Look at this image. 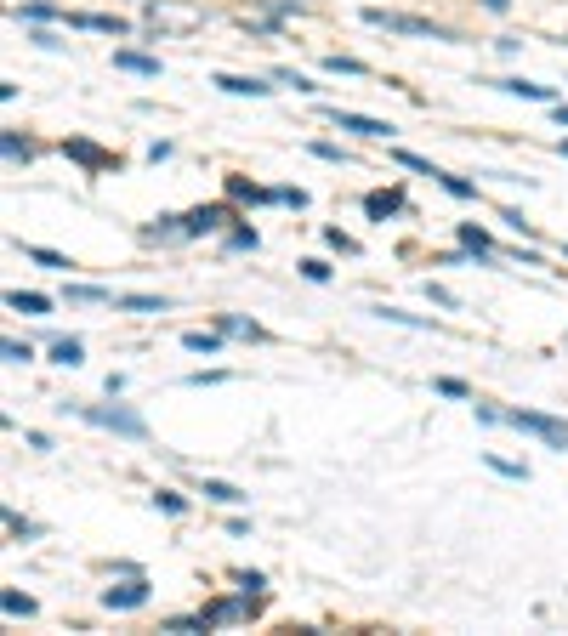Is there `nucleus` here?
Masks as SVG:
<instances>
[{"label": "nucleus", "mask_w": 568, "mask_h": 636, "mask_svg": "<svg viewBox=\"0 0 568 636\" xmlns=\"http://www.w3.org/2000/svg\"><path fill=\"white\" fill-rule=\"evenodd\" d=\"M69 301H108V290H97V284H69Z\"/></svg>", "instance_id": "nucleus-21"}, {"label": "nucleus", "mask_w": 568, "mask_h": 636, "mask_svg": "<svg viewBox=\"0 0 568 636\" xmlns=\"http://www.w3.org/2000/svg\"><path fill=\"white\" fill-rule=\"evenodd\" d=\"M483 6H489V12H506V6H512V0H483Z\"/></svg>", "instance_id": "nucleus-27"}, {"label": "nucleus", "mask_w": 568, "mask_h": 636, "mask_svg": "<svg viewBox=\"0 0 568 636\" xmlns=\"http://www.w3.org/2000/svg\"><path fill=\"white\" fill-rule=\"evenodd\" d=\"M154 500H160L165 512H182V506H188V500H182V495H171V489H160V495H154Z\"/></svg>", "instance_id": "nucleus-26"}, {"label": "nucleus", "mask_w": 568, "mask_h": 636, "mask_svg": "<svg viewBox=\"0 0 568 636\" xmlns=\"http://www.w3.org/2000/svg\"><path fill=\"white\" fill-rule=\"evenodd\" d=\"M199 23H205V12H199V6H165V0H154V6H148V29H177V35H188V29H199Z\"/></svg>", "instance_id": "nucleus-2"}, {"label": "nucleus", "mask_w": 568, "mask_h": 636, "mask_svg": "<svg viewBox=\"0 0 568 636\" xmlns=\"http://www.w3.org/2000/svg\"><path fill=\"white\" fill-rule=\"evenodd\" d=\"M500 91H512V97H529V103H546V97H551L546 86H529V80H500Z\"/></svg>", "instance_id": "nucleus-11"}, {"label": "nucleus", "mask_w": 568, "mask_h": 636, "mask_svg": "<svg viewBox=\"0 0 568 636\" xmlns=\"http://www.w3.org/2000/svg\"><path fill=\"white\" fill-rule=\"evenodd\" d=\"M483 421H506L517 426V432H534V438H546L551 449H568V426L551 421V415H523V409H506V415H495V409H478Z\"/></svg>", "instance_id": "nucleus-1"}, {"label": "nucleus", "mask_w": 568, "mask_h": 636, "mask_svg": "<svg viewBox=\"0 0 568 636\" xmlns=\"http://www.w3.org/2000/svg\"><path fill=\"white\" fill-rule=\"evenodd\" d=\"M74 23H80V29H103V35H125L120 18H91V12H86V18H74Z\"/></svg>", "instance_id": "nucleus-15"}, {"label": "nucleus", "mask_w": 568, "mask_h": 636, "mask_svg": "<svg viewBox=\"0 0 568 636\" xmlns=\"http://www.w3.org/2000/svg\"><path fill=\"white\" fill-rule=\"evenodd\" d=\"M364 18H370L375 29H398V35H426V40H455V35H449V29H432V23H426V18H398V12H375V6H370V12H364Z\"/></svg>", "instance_id": "nucleus-4"}, {"label": "nucleus", "mask_w": 568, "mask_h": 636, "mask_svg": "<svg viewBox=\"0 0 568 636\" xmlns=\"http://www.w3.org/2000/svg\"><path fill=\"white\" fill-rule=\"evenodd\" d=\"M364 205H370V216H392L398 205H404V199H398V194H370Z\"/></svg>", "instance_id": "nucleus-16"}, {"label": "nucleus", "mask_w": 568, "mask_h": 636, "mask_svg": "<svg viewBox=\"0 0 568 636\" xmlns=\"http://www.w3.org/2000/svg\"><path fill=\"white\" fill-rule=\"evenodd\" d=\"M6 307H12V313H46L52 301L35 296V290H12V296H6Z\"/></svg>", "instance_id": "nucleus-9"}, {"label": "nucleus", "mask_w": 568, "mask_h": 636, "mask_svg": "<svg viewBox=\"0 0 568 636\" xmlns=\"http://www.w3.org/2000/svg\"><path fill=\"white\" fill-rule=\"evenodd\" d=\"M6 614H12V619H29V614H35V597H23V591H6Z\"/></svg>", "instance_id": "nucleus-13"}, {"label": "nucleus", "mask_w": 568, "mask_h": 636, "mask_svg": "<svg viewBox=\"0 0 568 636\" xmlns=\"http://www.w3.org/2000/svg\"><path fill=\"white\" fill-rule=\"evenodd\" d=\"M438 182H444V188H449L455 199H472V194H478V188H472L466 177H444V171H438Z\"/></svg>", "instance_id": "nucleus-19"}, {"label": "nucleus", "mask_w": 568, "mask_h": 636, "mask_svg": "<svg viewBox=\"0 0 568 636\" xmlns=\"http://www.w3.org/2000/svg\"><path fill=\"white\" fill-rule=\"evenodd\" d=\"M29 256H35L40 267H69V262H63V256H57V250H29Z\"/></svg>", "instance_id": "nucleus-24"}, {"label": "nucleus", "mask_w": 568, "mask_h": 636, "mask_svg": "<svg viewBox=\"0 0 568 636\" xmlns=\"http://www.w3.org/2000/svg\"><path fill=\"white\" fill-rule=\"evenodd\" d=\"M330 120L341 125V131H358V137H370V142H381V137H392V125H381V120H364V114H330Z\"/></svg>", "instance_id": "nucleus-6"}, {"label": "nucleus", "mask_w": 568, "mask_h": 636, "mask_svg": "<svg viewBox=\"0 0 568 636\" xmlns=\"http://www.w3.org/2000/svg\"><path fill=\"white\" fill-rule=\"evenodd\" d=\"M216 222H222V211H194L182 222V233H205V228H216Z\"/></svg>", "instance_id": "nucleus-14"}, {"label": "nucleus", "mask_w": 568, "mask_h": 636, "mask_svg": "<svg viewBox=\"0 0 568 636\" xmlns=\"http://www.w3.org/2000/svg\"><path fill=\"white\" fill-rule=\"evenodd\" d=\"M222 330H228V336H245V341H256V336H262V330H256V324H250V318H228V324H222Z\"/></svg>", "instance_id": "nucleus-22"}, {"label": "nucleus", "mask_w": 568, "mask_h": 636, "mask_svg": "<svg viewBox=\"0 0 568 636\" xmlns=\"http://www.w3.org/2000/svg\"><path fill=\"white\" fill-rule=\"evenodd\" d=\"M120 307H131V313H165V301H154V296H120Z\"/></svg>", "instance_id": "nucleus-17"}, {"label": "nucleus", "mask_w": 568, "mask_h": 636, "mask_svg": "<svg viewBox=\"0 0 568 636\" xmlns=\"http://www.w3.org/2000/svg\"><path fill=\"white\" fill-rule=\"evenodd\" d=\"M182 347H188V353H216V336H211V330H188Z\"/></svg>", "instance_id": "nucleus-12"}, {"label": "nucleus", "mask_w": 568, "mask_h": 636, "mask_svg": "<svg viewBox=\"0 0 568 636\" xmlns=\"http://www.w3.org/2000/svg\"><path fill=\"white\" fill-rule=\"evenodd\" d=\"M52 358H57V364H69V370H74V364H80V358H86V353H80V341H57V347H52Z\"/></svg>", "instance_id": "nucleus-18"}, {"label": "nucleus", "mask_w": 568, "mask_h": 636, "mask_svg": "<svg viewBox=\"0 0 568 636\" xmlns=\"http://www.w3.org/2000/svg\"><path fill=\"white\" fill-rule=\"evenodd\" d=\"M86 421L114 426V432H125V438H148V421H142V415H131V409H120V404H91Z\"/></svg>", "instance_id": "nucleus-3"}, {"label": "nucleus", "mask_w": 568, "mask_h": 636, "mask_svg": "<svg viewBox=\"0 0 568 636\" xmlns=\"http://www.w3.org/2000/svg\"><path fill=\"white\" fill-rule=\"evenodd\" d=\"M6 159L18 165V159H29V142H18V137H6Z\"/></svg>", "instance_id": "nucleus-23"}, {"label": "nucleus", "mask_w": 568, "mask_h": 636, "mask_svg": "<svg viewBox=\"0 0 568 636\" xmlns=\"http://www.w3.org/2000/svg\"><path fill=\"white\" fill-rule=\"evenodd\" d=\"M557 120H563V125H568V103H563V108H557Z\"/></svg>", "instance_id": "nucleus-28"}, {"label": "nucleus", "mask_w": 568, "mask_h": 636, "mask_svg": "<svg viewBox=\"0 0 568 636\" xmlns=\"http://www.w3.org/2000/svg\"><path fill=\"white\" fill-rule=\"evenodd\" d=\"M557 154H568V142H557Z\"/></svg>", "instance_id": "nucleus-29"}, {"label": "nucleus", "mask_w": 568, "mask_h": 636, "mask_svg": "<svg viewBox=\"0 0 568 636\" xmlns=\"http://www.w3.org/2000/svg\"><path fill=\"white\" fill-rule=\"evenodd\" d=\"M205 500H216V506H239V489H233V483H216V477H205Z\"/></svg>", "instance_id": "nucleus-10"}, {"label": "nucleus", "mask_w": 568, "mask_h": 636, "mask_svg": "<svg viewBox=\"0 0 568 636\" xmlns=\"http://www.w3.org/2000/svg\"><path fill=\"white\" fill-rule=\"evenodd\" d=\"M461 245H466V250H478V256H483V250H489V233H478L472 222H466V228H461Z\"/></svg>", "instance_id": "nucleus-20"}, {"label": "nucleus", "mask_w": 568, "mask_h": 636, "mask_svg": "<svg viewBox=\"0 0 568 636\" xmlns=\"http://www.w3.org/2000/svg\"><path fill=\"white\" fill-rule=\"evenodd\" d=\"M148 602V585L142 580H125V585H108L103 591V608H142Z\"/></svg>", "instance_id": "nucleus-5"}, {"label": "nucleus", "mask_w": 568, "mask_h": 636, "mask_svg": "<svg viewBox=\"0 0 568 636\" xmlns=\"http://www.w3.org/2000/svg\"><path fill=\"white\" fill-rule=\"evenodd\" d=\"M438 392H449V398H466V381H455V375H444V381H438Z\"/></svg>", "instance_id": "nucleus-25"}, {"label": "nucleus", "mask_w": 568, "mask_h": 636, "mask_svg": "<svg viewBox=\"0 0 568 636\" xmlns=\"http://www.w3.org/2000/svg\"><path fill=\"white\" fill-rule=\"evenodd\" d=\"M114 69H125V74H160V57H142V52H114Z\"/></svg>", "instance_id": "nucleus-7"}, {"label": "nucleus", "mask_w": 568, "mask_h": 636, "mask_svg": "<svg viewBox=\"0 0 568 636\" xmlns=\"http://www.w3.org/2000/svg\"><path fill=\"white\" fill-rule=\"evenodd\" d=\"M216 86L233 91V97H267V91H273V86H262V80H239V74H222Z\"/></svg>", "instance_id": "nucleus-8"}]
</instances>
